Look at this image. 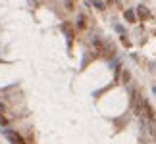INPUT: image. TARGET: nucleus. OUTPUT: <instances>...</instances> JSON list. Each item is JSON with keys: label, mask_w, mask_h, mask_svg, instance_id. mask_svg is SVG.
<instances>
[{"label": "nucleus", "mask_w": 156, "mask_h": 144, "mask_svg": "<svg viewBox=\"0 0 156 144\" xmlns=\"http://www.w3.org/2000/svg\"><path fill=\"white\" fill-rule=\"evenodd\" d=\"M137 14H139V19H149L150 18V12L146 10L145 6H139L137 8Z\"/></svg>", "instance_id": "nucleus-2"}, {"label": "nucleus", "mask_w": 156, "mask_h": 144, "mask_svg": "<svg viewBox=\"0 0 156 144\" xmlns=\"http://www.w3.org/2000/svg\"><path fill=\"white\" fill-rule=\"evenodd\" d=\"M4 134H6V138L12 144H25V142H23V138H21V134L15 133V131H12V129H4Z\"/></svg>", "instance_id": "nucleus-1"}, {"label": "nucleus", "mask_w": 156, "mask_h": 144, "mask_svg": "<svg viewBox=\"0 0 156 144\" xmlns=\"http://www.w3.org/2000/svg\"><path fill=\"white\" fill-rule=\"evenodd\" d=\"M85 25H87V23H85V18H81V21H79V27H83V29H85Z\"/></svg>", "instance_id": "nucleus-6"}, {"label": "nucleus", "mask_w": 156, "mask_h": 144, "mask_svg": "<svg viewBox=\"0 0 156 144\" xmlns=\"http://www.w3.org/2000/svg\"><path fill=\"white\" fill-rule=\"evenodd\" d=\"M125 19H127V21H129V23L137 21V18H135V14H133V12H131V10H127V12H125Z\"/></svg>", "instance_id": "nucleus-3"}, {"label": "nucleus", "mask_w": 156, "mask_h": 144, "mask_svg": "<svg viewBox=\"0 0 156 144\" xmlns=\"http://www.w3.org/2000/svg\"><path fill=\"white\" fill-rule=\"evenodd\" d=\"M0 125H2V127H8V119L4 117L2 113H0Z\"/></svg>", "instance_id": "nucleus-4"}, {"label": "nucleus", "mask_w": 156, "mask_h": 144, "mask_svg": "<svg viewBox=\"0 0 156 144\" xmlns=\"http://www.w3.org/2000/svg\"><path fill=\"white\" fill-rule=\"evenodd\" d=\"M129 79H131L129 71H124V83H129Z\"/></svg>", "instance_id": "nucleus-5"}]
</instances>
